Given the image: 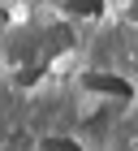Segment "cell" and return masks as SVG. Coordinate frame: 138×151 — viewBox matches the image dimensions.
<instances>
[{"instance_id": "cell-1", "label": "cell", "mask_w": 138, "mask_h": 151, "mask_svg": "<svg viewBox=\"0 0 138 151\" xmlns=\"http://www.w3.org/2000/svg\"><path fill=\"white\" fill-rule=\"evenodd\" d=\"M82 86H86L91 95H99V99H121V104L134 99V86H129L125 78H116V73H86Z\"/></svg>"}, {"instance_id": "cell-2", "label": "cell", "mask_w": 138, "mask_h": 151, "mask_svg": "<svg viewBox=\"0 0 138 151\" xmlns=\"http://www.w3.org/2000/svg\"><path fill=\"white\" fill-rule=\"evenodd\" d=\"M65 9L78 17H95V13H104V0H65Z\"/></svg>"}, {"instance_id": "cell-3", "label": "cell", "mask_w": 138, "mask_h": 151, "mask_svg": "<svg viewBox=\"0 0 138 151\" xmlns=\"http://www.w3.org/2000/svg\"><path fill=\"white\" fill-rule=\"evenodd\" d=\"M39 151H82L73 138H65V134H47L43 142H39Z\"/></svg>"}, {"instance_id": "cell-4", "label": "cell", "mask_w": 138, "mask_h": 151, "mask_svg": "<svg viewBox=\"0 0 138 151\" xmlns=\"http://www.w3.org/2000/svg\"><path fill=\"white\" fill-rule=\"evenodd\" d=\"M116 151H138V142H134V138H121V147H116Z\"/></svg>"}, {"instance_id": "cell-5", "label": "cell", "mask_w": 138, "mask_h": 151, "mask_svg": "<svg viewBox=\"0 0 138 151\" xmlns=\"http://www.w3.org/2000/svg\"><path fill=\"white\" fill-rule=\"evenodd\" d=\"M125 17H129V22H138V9H129V13H125Z\"/></svg>"}]
</instances>
